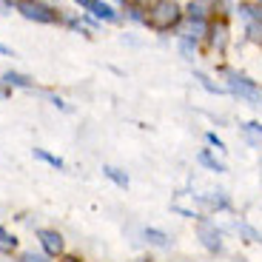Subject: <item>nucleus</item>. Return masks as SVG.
<instances>
[{"label": "nucleus", "instance_id": "obj_24", "mask_svg": "<svg viewBox=\"0 0 262 262\" xmlns=\"http://www.w3.org/2000/svg\"><path fill=\"white\" fill-rule=\"evenodd\" d=\"M57 262H85V259H83V256H77V254H63Z\"/></svg>", "mask_w": 262, "mask_h": 262}, {"label": "nucleus", "instance_id": "obj_19", "mask_svg": "<svg viewBox=\"0 0 262 262\" xmlns=\"http://www.w3.org/2000/svg\"><path fill=\"white\" fill-rule=\"evenodd\" d=\"M125 12H128V17L131 20H137V23H145V9L140 6V3H125Z\"/></svg>", "mask_w": 262, "mask_h": 262}, {"label": "nucleus", "instance_id": "obj_9", "mask_svg": "<svg viewBox=\"0 0 262 262\" xmlns=\"http://www.w3.org/2000/svg\"><path fill=\"white\" fill-rule=\"evenodd\" d=\"M196 163L205 165V168L214 171V174H225V171H228V165H225L223 160H216L214 154H211V148H203V151H200V154H196Z\"/></svg>", "mask_w": 262, "mask_h": 262}, {"label": "nucleus", "instance_id": "obj_22", "mask_svg": "<svg viewBox=\"0 0 262 262\" xmlns=\"http://www.w3.org/2000/svg\"><path fill=\"white\" fill-rule=\"evenodd\" d=\"M205 140H208V145H214V151H228V148H225V143L216 137L214 131H208V134H205Z\"/></svg>", "mask_w": 262, "mask_h": 262}, {"label": "nucleus", "instance_id": "obj_6", "mask_svg": "<svg viewBox=\"0 0 262 262\" xmlns=\"http://www.w3.org/2000/svg\"><path fill=\"white\" fill-rule=\"evenodd\" d=\"M208 43L216 54H223L228 46V20L225 17H214L208 23Z\"/></svg>", "mask_w": 262, "mask_h": 262}, {"label": "nucleus", "instance_id": "obj_14", "mask_svg": "<svg viewBox=\"0 0 262 262\" xmlns=\"http://www.w3.org/2000/svg\"><path fill=\"white\" fill-rule=\"evenodd\" d=\"M3 83L12 85V89H32L34 80L26 77V74H20V72H6V74H3Z\"/></svg>", "mask_w": 262, "mask_h": 262}, {"label": "nucleus", "instance_id": "obj_25", "mask_svg": "<svg viewBox=\"0 0 262 262\" xmlns=\"http://www.w3.org/2000/svg\"><path fill=\"white\" fill-rule=\"evenodd\" d=\"M9 89H12V85H6V83L0 85V97H3V100H6V97H9V94H12V92H9Z\"/></svg>", "mask_w": 262, "mask_h": 262}, {"label": "nucleus", "instance_id": "obj_20", "mask_svg": "<svg viewBox=\"0 0 262 262\" xmlns=\"http://www.w3.org/2000/svg\"><path fill=\"white\" fill-rule=\"evenodd\" d=\"M185 17H191V20H205V6H203V3H188V9H185Z\"/></svg>", "mask_w": 262, "mask_h": 262}, {"label": "nucleus", "instance_id": "obj_23", "mask_svg": "<svg viewBox=\"0 0 262 262\" xmlns=\"http://www.w3.org/2000/svg\"><path fill=\"white\" fill-rule=\"evenodd\" d=\"M180 49H183L185 60H194V40H183V43H180Z\"/></svg>", "mask_w": 262, "mask_h": 262}, {"label": "nucleus", "instance_id": "obj_30", "mask_svg": "<svg viewBox=\"0 0 262 262\" xmlns=\"http://www.w3.org/2000/svg\"><path fill=\"white\" fill-rule=\"evenodd\" d=\"M256 3H259V6H262V0H256Z\"/></svg>", "mask_w": 262, "mask_h": 262}, {"label": "nucleus", "instance_id": "obj_28", "mask_svg": "<svg viewBox=\"0 0 262 262\" xmlns=\"http://www.w3.org/2000/svg\"><path fill=\"white\" fill-rule=\"evenodd\" d=\"M74 3H80L83 9H89V3H92V0H74Z\"/></svg>", "mask_w": 262, "mask_h": 262}, {"label": "nucleus", "instance_id": "obj_16", "mask_svg": "<svg viewBox=\"0 0 262 262\" xmlns=\"http://www.w3.org/2000/svg\"><path fill=\"white\" fill-rule=\"evenodd\" d=\"M236 231H239V236H245V243L262 245V231H256L251 223H239V225H236Z\"/></svg>", "mask_w": 262, "mask_h": 262}, {"label": "nucleus", "instance_id": "obj_2", "mask_svg": "<svg viewBox=\"0 0 262 262\" xmlns=\"http://www.w3.org/2000/svg\"><path fill=\"white\" fill-rule=\"evenodd\" d=\"M223 77H225V83H228L225 89H228L231 94H236L239 100H245V103H251V105H262V89L251 77L234 72V69H223Z\"/></svg>", "mask_w": 262, "mask_h": 262}, {"label": "nucleus", "instance_id": "obj_10", "mask_svg": "<svg viewBox=\"0 0 262 262\" xmlns=\"http://www.w3.org/2000/svg\"><path fill=\"white\" fill-rule=\"evenodd\" d=\"M236 12H239V17L245 20V26H251V23H262V6L259 3H239L236 6Z\"/></svg>", "mask_w": 262, "mask_h": 262}, {"label": "nucleus", "instance_id": "obj_18", "mask_svg": "<svg viewBox=\"0 0 262 262\" xmlns=\"http://www.w3.org/2000/svg\"><path fill=\"white\" fill-rule=\"evenodd\" d=\"M194 77L200 80V85H203L205 92H211V94H225V92H228L225 85H216V83H211V77H208V74H203V72H196Z\"/></svg>", "mask_w": 262, "mask_h": 262}, {"label": "nucleus", "instance_id": "obj_21", "mask_svg": "<svg viewBox=\"0 0 262 262\" xmlns=\"http://www.w3.org/2000/svg\"><path fill=\"white\" fill-rule=\"evenodd\" d=\"M17 262H52V256H46V254H34V251H23V254L17 256Z\"/></svg>", "mask_w": 262, "mask_h": 262}, {"label": "nucleus", "instance_id": "obj_8", "mask_svg": "<svg viewBox=\"0 0 262 262\" xmlns=\"http://www.w3.org/2000/svg\"><path fill=\"white\" fill-rule=\"evenodd\" d=\"M208 23L211 20H191L188 17V26H185V34H183V40H203V37H208Z\"/></svg>", "mask_w": 262, "mask_h": 262}, {"label": "nucleus", "instance_id": "obj_4", "mask_svg": "<svg viewBox=\"0 0 262 262\" xmlns=\"http://www.w3.org/2000/svg\"><path fill=\"white\" fill-rule=\"evenodd\" d=\"M14 9L34 23H57V12L46 3H40V0H14Z\"/></svg>", "mask_w": 262, "mask_h": 262}, {"label": "nucleus", "instance_id": "obj_3", "mask_svg": "<svg viewBox=\"0 0 262 262\" xmlns=\"http://www.w3.org/2000/svg\"><path fill=\"white\" fill-rule=\"evenodd\" d=\"M194 231H196V239H200V245H203L208 254H223V251H225L223 231H220V225H216L214 220H208L205 214L196 220Z\"/></svg>", "mask_w": 262, "mask_h": 262}, {"label": "nucleus", "instance_id": "obj_27", "mask_svg": "<svg viewBox=\"0 0 262 262\" xmlns=\"http://www.w3.org/2000/svg\"><path fill=\"white\" fill-rule=\"evenodd\" d=\"M9 6H12V3H9V0H0V12H6Z\"/></svg>", "mask_w": 262, "mask_h": 262}, {"label": "nucleus", "instance_id": "obj_26", "mask_svg": "<svg viewBox=\"0 0 262 262\" xmlns=\"http://www.w3.org/2000/svg\"><path fill=\"white\" fill-rule=\"evenodd\" d=\"M0 54H6V57H14V54H12V49H9V46H3V43H0Z\"/></svg>", "mask_w": 262, "mask_h": 262}, {"label": "nucleus", "instance_id": "obj_15", "mask_svg": "<svg viewBox=\"0 0 262 262\" xmlns=\"http://www.w3.org/2000/svg\"><path fill=\"white\" fill-rule=\"evenodd\" d=\"M32 154H34V160H40V163L52 165V168H57V171H66V163H63V160L54 157V154H49L46 148H32Z\"/></svg>", "mask_w": 262, "mask_h": 262}, {"label": "nucleus", "instance_id": "obj_12", "mask_svg": "<svg viewBox=\"0 0 262 262\" xmlns=\"http://www.w3.org/2000/svg\"><path fill=\"white\" fill-rule=\"evenodd\" d=\"M89 12H92L97 20H108V23L117 20V12H114L108 3H103V0H92V3H89Z\"/></svg>", "mask_w": 262, "mask_h": 262}, {"label": "nucleus", "instance_id": "obj_13", "mask_svg": "<svg viewBox=\"0 0 262 262\" xmlns=\"http://www.w3.org/2000/svg\"><path fill=\"white\" fill-rule=\"evenodd\" d=\"M103 174H105L108 180H112V183L117 185V188H128V185H131L128 174H125L123 168H117V165H103Z\"/></svg>", "mask_w": 262, "mask_h": 262}, {"label": "nucleus", "instance_id": "obj_17", "mask_svg": "<svg viewBox=\"0 0 262 262\" xmlns=\"http://www.w3.org/2000/svg\"><path fill=\"white\" fill-rule=\"evenodd\" d=\"M14 248H17V236L9 234V231L0 225V251H3V254H12Z\"/></svg>", "mask_w": 262, "mask_h": 262}, {"label": "nucleus", "instance_id": "obj_11", "mask_svg": "<svg viewBox=\"0 0 262 262\" xmlns=\"http://www.w3.org/2000/svg\"><path fill=\"white\" fill-rule=\"evenodd\" d=\"M143 236H145V243L154 245V248H171V245H174V239H171L165 231H160V228H145Z\"/></svg>", "mask_w": 262, "mask_h": 262}, {"label": "nucleus", "instance_id": "obj_29", "mask_svg": "<svg viewBox=\"0 0 262 262\" xmlns=\"http://www.w3.org/2000/svg\"><path fill=\"white\" fill-rule=\"evenodd\" d=\"M134 262H154V259H148V256H143V259H134Z\"/></svg>", "mask_w": 262, "mask_h": 262}, {"label": "nucleus", "instance_id": "obj_5", "mask_svg": "<svg viewBox=\"0 0 262 262\" xmlns=\"http://www.w3.org/2000/svg\"><path fill=\"white\" fill-rule=\"evenodd\" d=\"M37 239H40V248H43V254L46 256H63L66 254V239H63V234L60 231H54V228H40L37 231Z\"/></svg>", "mask_w": 262, "mask_h": 262}, {"label": "nucleus", "instance_id": "obj_1", "mask_svg": "<svg viewBox=\"0 0 262 262\" xmlns=\"http://www.w3.org/2000/svg\"><path fill=\"white\" fill-rule=\"evenodd\" d=\"M183 9L177 6V0H154L145 9V26L154 32H171L183 23Z\"/></svg>", "mask_w": 262, "mask_h": 262}, {"label": "nucleus", "instance_id": "obj_7", "mask_svg": "<svg viewBox=\"0 0 262 262\" xmlns=\"http://www.w3.org/2000/svg\"><path fill=\"white\" fill-rule=\"evenodd\" d=\"M196 203L208 211H231V200L225 191H208V194H196Z\"/></svg>", "mask_w": 262, "mask_h": 262}]
</instances>
